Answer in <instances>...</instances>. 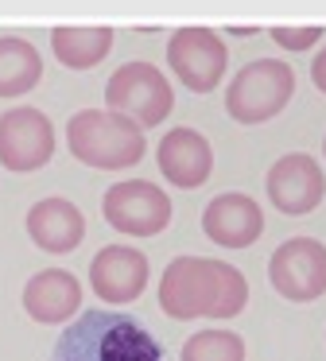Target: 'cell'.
<instances>
[{"instance_id": "cell-1", "label": "cell", "mask_w": 326, "mask_h": 361, "mask_svg": "<svg viewBox=\"0 0 326 361\" xmlns=\"http://www.w3.org/2000/svg\"><path fill=\"white\" fill-rule=\"evenodd\" d=\"M163 314L186 319H233L248 307V280L241 268L214 257H175L159 280Z\"/></svg>"}, {"instance_id": "cell-2", "label": "cell", "mask_w": 326, "mask_h": 361, "mask_svg": "<svg viewBox=\"0 0 326 361\" xmlns=\"http://www.w3.org/2000/svg\"><path fill=\"white\" fill-rule=\"evenodd\" d=\"M51 361H167L144 322L121 311H85L59 334Z\"/></svg>"}, {"instance_id": "cell-3", "label": "cell", "mask_w": 326, "mask_h": 361, "mask_svg": "<svg viewBox=\"0 0 326 361\" xmlns=\"http://www.w3.org/2000/svg\"><path fill=\"white\" fill-rule=\"evenodd\" d=\"M66 148L78 164L93 171L136 167L147 152L144 128L113 109H82L66 121Z\"/></svg>"}, {"instance_id": "cell-4", "label": "cell", "mask_w": 326, "mask_h": 361, "mask_svg": "<svg viewBox=\"0 0 326 361\" xmlns=\"http://www.w3.org/2000/svg\"><path fill=\"white\" fill-rule=\"evenodd\" d=\"M295 94V71L279 59H256V63L241 66L233 82L225 86V113L237 125H264Z\"/></svg>"}, {"instance_id": "cell-5", "label": "cell", "mask_w": 326, "mask_h": 361, "mask_svg": "<svg viewBox=\"0 0 326 361\" xmlns=\"http://www.w3.org/2000/svg\"><path fill=\"white\" fill-rule=\"evenodd\" d=\"M105 105L140 128H155L175 109V90L155 63H124L105 82Z\"/></svg>"}, {"instance_id": "cell-6", "label": "cell", "mask_w": 326, "mask_h": 361, "mask_svg": "<svg viewBox=\"0 0 326 361\" xmlns=\"http://www.w3.org/2000/svg\"><path fill=\"white\" fill-rule=\"evenodd\" d=\"M101 214L121 237H155L171 226V198L152 179H121L105 190Z\"/></svg>"}, {"instance_id": "cell-7", "label": "cell", "mask_w": 326, "mask_h": 361, "mask_svg": "<svg viewBox=\"0 0 326 361\" xmlns=\"http://www.w3.org/2000/svg\"><path fill=\"white\" fill-rule=\"evenodd\" d=\"M167 66L191 94H214L229 66V47L210 27H179L167 39Z\"/></svg>"}, {"instance_id": "cell-8", "label": "cell", "mask_w": 326, "mask_h": 361, "mask_svg": "<svg viewBox=\"0 0 326 361\" xmlns=\"http://www.w3.org/2000/svg\"><path fill=\"white\" fill-rule=\"evenodd\" d=\"M268 280L287 303H310L326 295V245L315 237H287L268 257Z\"/></svg>"}, {"instance_id": "cell-9", "label": "cell", "mask_w": 326, "mask_h": 361, "mask_svg": "<svg viewBox=\"0 0 326 361\" xmlns=\"http://www.w3.org/2000/svg\"><path fill=\"white\" fill-rule=\"evenodd\" d=\"M54 156V125L35 105H16L0 113V164L12 175L39 171Z\"/></svg>"}, {"instance_id": "cell-10", "label": "cell", "mask_w": 326, "mask_h": 361, "mask_svg": "<svg viewBox=\"0 0 326 361\" xmlns=\"http://www.w3.org/2000/svg\"><path fill=\"white\" fill-rule=\"evenodd\" d=\"M264 190H268V202L276 206L287 218H303L310 214L326 195V175L318 167L315 156L307 152H287L272 164L268 179H264Z\"/></svg>"}, {"instance_id": "cell-11", "label": "cell", "mask_w": 326, "mask_h": 361, "mask_svg": "<svg viewBox=\"0 0 326 361\" xmlns=\"http://www.w3.org/2000/svg\"><path fill=\"white\" fill-rule=\"evenodd\" d=\"M147 257L132 245H105L90 260V283L105 303H132L147 288Z\"/></svg>"}, {"instance_id": "cell-12", "label": "cell", "mask_w": 326, "mask_h": 361, "mask_svg": "<svg viewBox=\"0 0 326 361\" xmlns=\"http://www.w3.org/2000/svg\"><path fill=\"white\" fill-rule=\"evenodd\" d=\"M202 233L222 249H248L264 233V210L256 206V198L241 195V190H225V195L210 198L202 210Z\"/></svg>"}, {"instance_id": "cell-13", "label": "cell", "mask_w": 326, "mask_h": 361, "mask_svg": "<svg viewBox=\"0 0 326 361\" xmlns=\"http://www.w3.org/2000/svg\"><path fill=\"white\" fill-rule=\"evenodd\" d=\"M155 164H159L163 179L171 187H183V190H194L210 179L214 171V148L210 140L198 133V128H171L163 133L159 148H155Z\"/></svg>"}, {"instance_id": "cell-14", "label": "cell", "mask_w": 326, "mask_h": 361, "mask_svg": "<svg viewBox=\"0 0 326 361\" xmlns=\"http://www.w3.org/2000/svg\"><path fill=\"white\" fill-rule=\"evenodd\" d=\"M82 307V283L66 268H43L23 283V311L43 326H62Z\"/></svg>"}, {"instance_id": "cell-15", "label": "cell", "mask_w": 326, "mask_h": 361, "mask_svg": "<svg viewBox=\"0 0 326 361\" xmlns=\"http://www.w3.org/2000/svg\"><path fill=\"white\" fill-rule=\"evenodd\" d=\"M28 237L43 252H74L85 241V218L70 198H39L28 210Z\"/></svg>"}, {"instance_id": "cell-16", "label": "cell", "mask_w": 326, "mask_h": 361, "mask_svg": "<svg viewBox=\"0 0 326 361\" xmlns=\"http://www.w3.org/2000/svg\"><path fill=\"white\" fill-rule=\"evenodd\" d=\"M51 51L70 71H90L113 51V27H54Z\"/></svg>"}, {"instance_id": "cell-17", "label": "cell", "mask_w": 326, "mask_h": 361, "mask_svg": "<svg viewBox=\"0 0 326 361\" xmlns=\"http://www.w3.org/2000/svg\"><path fill=\"white\" fill-rule=\"evenodd\" d=\"M43 78V59L20 35H0V97H23Z\"/></svg>"}, {"instance_id": "cell-18", "label": "cell", "mask_w": 326, "mask_h": 361, "mask_svg": "<svg viewBox=\"0 0 326 361\" xmlns=\"http://www.w3.org/2000/svg\"><path fill=\"white\" fill-rule=\"evenodd\" d=\"M179 361H245V338L237 330H198L183 342Z\"/></svg>"}, {"instance_id": "cell-19", "label": "cell", "mask_w": 326, "mask_h": 361, "mask_svg": "<svg viewBox=\"0 0 326 361\" xmlns=\"http://www.w3.org/2000/svg\"><path fill=\"white\" fill-rule=\"evenodd\" d=\"M268 35L276 39V47H284V51H310L322 39V27H272Z\"/></svg>"}, {"instance_id": "cell-20", "label": "cell", "mask_w": 326, "mask_h": 361, "mask_svg": "<svg viewBox=\"0 0 326 361\" xmlns=\"http://www.w3.org/2000/svg\"><path fill=\"white\" fill-rule=\"evenodd\" d=\"M310 82H315V90H322L326 94V47L315 55V63H310Z\"/></svg>"}, {"instance_id": "cell-21", "label": "cell", "mask_w": 326, "mask_h": 361, "mask_svg": "<svg viewBox=\"0 0 326 361\" xmlns=\"http://www.w3.org/2000/svg\"><path fill=\"white\" fill-rule=\"evenodd\" d=\"M322 156H326V140H322Z\"/></svg>"}]
</instances>
